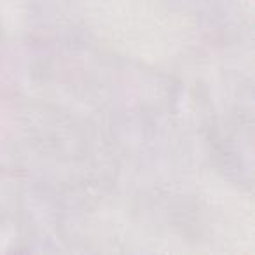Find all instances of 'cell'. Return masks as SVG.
<instances>
[]
</instances>
